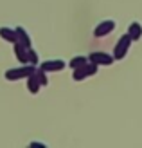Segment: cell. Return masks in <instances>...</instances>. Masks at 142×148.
Returning <instances> with one entry per match:
<instances>
[{
    "mask_svg": "<svg viewBox=\"0 0 142 148\" xmlns=\"http://www.w3.org/2000/svg\"><path fill=\"white\" fill-rule=\"evenodd\" d=\"M34 65H25V67H20V69H11L5 72V78L7 79H18V78H29L31 74H34Z\"/></svg>",
    "mask_w": 142,
    "mask_h": 148,
    "instance_id": "cell-1",
    "label": "cell"
},
{
    "mask_svg": "<svg viewBox=\"0 0 142 148\" xmlns=\"http://www.w3.org/2000/svg\"><path fill=\"white\" fill-rule=\"evenodd\" d=\"M130 43H131V36H130V34L121 36V40H119V42H117V45H115L113 58H124V56H126V53H128Z\"/></svg>",
    "mask_w": 142,
    "mask_h": 148,
    "instance_id": "cell-2",
    "label": "cell"
},
{
    "mask_svg": "<svg viewBox=\"0 0 142 148\" xmlns=\"http://www.w3.org/2000/svg\"><path fill=\"white\" fill-rule=\"evenodd\" d=\"M113 29H115V22L113 20H104V22H101V24L94 29V34L95 36H106L108 33L113 31Z\"/></svg>",
    "mask_w": 142,
    "mask_h": 148,
    "instance_id": "cell-3",
    "label": "cell"
},
{
    "mask_svg": "<svg viewBox=\"0 0 142 148\" xmlns=\"http://www.w3.org/2000/svg\"><path fill=\"white\" fill-rule=\"evenodd\" d=\"M88 58H90L95 65H110V63H113V56L106 54V53H92Z\"/></svg>",
    "mask_w": 142,
    "mask_h": 148,
    "instance_id": "cell-4",
    "label": "cell"
},
{
    "mask_svg": "<svg viewBox=\"0 0 142 148\" xmlns=\"http://www.w3.org/2000/svg\"><path fill=\"white\" fill-rule=\"evenodd\" d=\"M65 62L63 60H47V62H43L41 63V71H61L65 69Z\"/></svg>",
    "mask_w": 142,
    "mask_h": 148,
    "instance_id": "cell-5",
    "label": "cell"
},
{
    "mask_svg": "<svg viewBox=\"0 0 142 148\" xmlns=\"http://www.w3.org/2000/svg\"><path fill=\"white\" fill-rule=\"evenodd\" d=\"M0 36H2L4 40H9V42H18V36H16V31H13L9 27H0Z\"/></svg>",
    "mask_w": 142,
    "mask_h": 148,
    "instance_id": "cell-6",
    "label": "cell"
},
{
    "mask_svg": "<svg viewBox=\"0 0 142 148\" xmlns=\"http://www.w3.org/2000/svg\"><path fill=\"white\" fill-rule=\"evenodd\" d=\"M128 34L131 36V40H140V36H142V25L139 24V22H133V24L130 25V29H128Z\"/></svg>",
    "mask_w": 142,
    "mask_h": 148,
    "instance_id": "cell-7",
    "label": "cell"
},
{
    "mask_svg": "<svg viewBox=\"0 0 142 148\" xmlns=\"http://www.w3.org/2000/svg\"><path fill=\"white\" fill-rule=\"evenodd\" d=\"M14 31H16V36H18V38L22 40L20 43H24V45L29 49V47H31V38H29V34H27V31H25V29L24 27H16V29H14Z\"/></svg>",
    "mask_w": 142,
    "mask_h": 148,
    "instance_id": "cell-8",
    "label": "cell"
},
{
    "mask_svg": "<svg viewBox=\"0 0 142 148\" xmlns=\"http://www.w3.org/2000/svg\"><path fill=\"white\" fill-rule=\"evenodd\" d=\"M27 85H29V90H31L33 94H36L40 90V81H38V78H36V74H31V76H29Z\"/></svg>",
    "mask_w": 142,
    "mask_h": 148,
    "instance_id": "cell-9",
    "label": "cell"
},
{
    "mask_svg": "<svg viewBox=\"0 0 142 148\" xmlns=\"http://www.w3.org/2000/svg\"><path fill=\"white\" fill-rule=\"evenodd\" d=\"M85 63H88V58L86 56H76V58H72L70 67L72 69H77V67H83Z\"/></svg>",
    "mask_w": 142,
    "mask_h": 148,
    "instance_id": "cell-10",
    "label": "cell"
},
{
    "mask_svg": "<svg viewBox=\"0 0 142 148\" xmlns=\"http://www.w3.org/2000/svg\"><path fill=\"white\" fill-rule=\"evenodd\" d=\"M36 74V78H38L40 81V85H47V78H45V71H41V72H34Z\"/></svg>",
    "mask_w": 142,
    "mask_h": 148,
    "instance_id": "cell-11",
    "label": "cell"
}]
</instances>
